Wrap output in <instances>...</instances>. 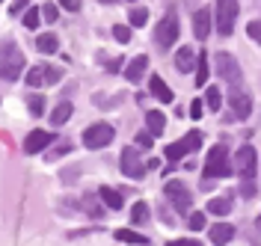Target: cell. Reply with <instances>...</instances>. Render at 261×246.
Here are the masks:
<instances>
[{
    "label": "cell",
    "mask_w": 261,
    "mask_h": 246,
    "mask_svg": "<svg viewBox=\"0 0 261 246\" xmlns=\"http://www.w3.org/2000/svg\"><path fill=\"white\" fill-rule=\"evenodd\" d=\"M0 3H3V0H0Z\"/></svg>",
    "instance_id": "cell-46"
},
{
    "label": "cell",
    "mask_w": 261,
    "mask_h": 246,
    "mask_svg": "<svg viewBox=\"0 0 261 246\" xmlns=\"http://www.w3.org/2000/svg\"><path fill=\"white\" fill-rule=\"evenodd\" d=\"M234 172L241 175V196L244 199H255L258 193V187H255V169H258V154H255V148L252 146H241L238 148V154H234Z\"/></svg>",
    "instance_id": "cell-1"
},
{
    "label": "cell",
    "mask_w": 261,
    "mask_h": 246,
    "mask_svg": "<svg viewBox=\"0 0 261 246\" xmlns=\"http://www.w3.org/2000/svg\"><path fill=\"white\" fill-rule=\"evenodd\" d=\"M205 83H208V57L202 50V53H196V86L202 89Z\"/></svg>",
    "instance_id": "cell-25"
},
{
    "label": "cell",
    "mask_w": 261,
    "mask_h": 246,
    "mask_svg": "<svg viewBox=\"0 0 261 246\" xmlns=\"http://www.w3.org/2000/svg\"><path fill=\"white\" fill-rule=\"evenodd\" d=\"M113 136H116L113 125H107V122H92V125L83 131V146L95 151V148L110 146V143H113Z\"/></svg>",
    "instance_id": "cell-6"
},
{
    "label": "cell",
    "mask_w": 261,
    "mask_h": 246,
    "mask_svg": "<svg viewBox=\"0 0 261 246\" xmlns=\"http://www.w3.org/2000/svg\"><path fill=\"white\" fill-rule=\"evenodd\" d=\"M27 6H30V0H12V6H9V15H12V18L24 15V12H27Z\"/></svg>",
    "instance_id": "cell-37"
},
{
    "label": "cell",
    "mask_w": 261,
    "mask_h": 246,
    "mask_svg": "<svg viewBox=\"0 0 261 246\" xmlns=\"http://www.w3.org/2000/svg\"><path fill=\"white\" fill-rule=\"evenodd\" d=\"M196 148H202V131H190V133H184L181 140L169 143V146H166V160L178 163V160H184V157H187L190 151H196Z\"/></svg>",
    "instance_id": "cell-5"
},
{
    "label": "cell",
    "mask_w": 261,
    "mask_h": 246,
    "mask_svg": "<svg viewBox=\"0 0 261 246\" xmlns=\"http://www.w3.org/2000/svg\"><path fill=\"white\" fill-rule=\"evenodd\" d=\"M228 104H231V116L234 119H249V113H252V98H249V92L241 89V86H231Z\"/></svg>",
    "instance_id": "cell-11"
},
{
    "label": "cell",
    "mask_w": 261,
    "mask_h": 246,
    "mask_svg": "<svg viewBox=\"0 0 261 246\" xmlns=\"http://www.w3.org/2000/svg\"><path fill=\"white\" fill-rule=\"evenodd\" d=\"M137 148H154V133H148V131H140L137 133Z\"/></svg>",
    "instance_id": "cell-33"
},
{
    "label": "cell",
    "mask_w": 261,
    "mask_h": 246,
    "mask_svg": "<svg viewBox=\"0 0 261 246\" xmlns=\"http://www.w3.org/2000/svg\"><path fill=\"white\" fill-rule=\"evenodd\" d=\"M130 223H134V226L148 223V205H146V202H137V205L130 208Z\"/></svg>",
    "instance_id": "cell-27"
},
{
    "label": "cell",
    "mask_w": 261,
    "mask_h": 246,
    "mask_svg": "<svg viewBox=\"0 0 261 246\" xmlns=\"http://www.w3.org/2000/svg\"><path fill=\"white\" fill-rule=\"evenodd\" d=\"M148 89H151V95L161 101V104H172V98H175V95H172V89L166 86V80H163L161 74H151V80H148Z\"/></svg>",
    "instance_id": "cell-16"
},
{
    "label": "cell",
    "mask_w": 261,
    "mask_h": 246,
    "mask_svg": "<svg viewBox=\"0 0 261 246\" xmlns=\"http://www.w3.org/2000/svg\"><path fill=\"white\" fill-rule=\"evenodd\" d=\"M71 113H74V107H71V101H60L54 110H50V125L54 128H63L65 122L71 119Z\"/></svg>",
    "instance_id": "cell-19"
},
{
    "label": "cell",
    "mask_w": 261,
    "mask_h": 246,
    "mask_svg": "<svg viewBox=\"0 0 261 246\" xmlns=\"http://www.w3.org/2000/svg\"><path fill=\"white\" fill-rule=\"evenodd\" d=\"M36 50H42V53H54V50H60V39H57V33H39L36 36Z\"/></svg>",
    "instance_id": "cell-23"
},
{
    "label": "cell",
    "mask_w": 261,
    "mask_h": 246,
    "mask_svg": "<svg viewBox=\"0 0 261 246\" xmlns=\"http://www.w3.org/2000/svg\"><path fill=\"white\" fill-rule=\"evenodd\" d=\"M169 246H199V240H169Z\"/></svg>",
    "instance_id": "cell-43"
},
{
    "label": "cell",
    "mask_w": 261,
    "mask_h": 246,
    "mask_svg": "<svg viewBox=\"0 0 261 246\" xmlns=\"http://www.w3.org/2000/svg\"><path fill=\"white\" fill-rule=\"evenodd\" d=\"M107 68H110V71H116V68H122V60H110V63H107Z\"/></svg>",
    "instance_id": "cell-44"
},
{
    "label": "cell",
    "mask_w": 261,
    "mask_h": 246,
    "mask_svg": "<svg viewBox=\"0 0 261 246\" xmlns=\"http://www.w3.org/2000/svg\"><path fill=\"white\" fill-rule=\"evenodd\" d=\"M258 229H261V213H258Z\"/></svg>",
    "instance_id": "cell-45"
},
{
    "label": "cell",
    "mask_w": 261,
    "mask_h": 246,
    "mask_svg": "<svg viewBox=\"0 0 261 246\" xmlns=\"http://www.w3.org/2000/svg\"><path fill=\"white\" fill-rule=\"evenodd\" d=\"M128 21H130V27H143V24L148 21V9L146 6H134V9L128 12Z\"/></svg>",
    "instance_id": "cell-30"
},
{
    "label": "cell",
    "mask_w": 261,
    "mask_h": 246,
    "mask_svg": "<svg viewBox=\"0 0 261 246\" xmlns=\"http://www.w3.org/2000/svg\"><path fill=\"white\" fill-rule=\"evenodd\" d=\"M193 36L202 39V42L211 36V9H208V6H202V9L193 12Z\"/></svg>",
    "instance_id": "cell-13"
},
{
    "label": "cell",
    "mask_w": 261,
    "mask_h": 246,
    "mask_svg": "<svg viewBox=\"0 0 261 246\" xmlns=\"http://www.w3.org/2000/svg\"><path fill=\"white\" fill-rule=\"evenodd\" d=\"M24 68H27V60H24V50L18 48L15 39H6L0 45V77L9 83H15L24 77Z\"/></svg>",
    "instance_id": "cell-2"
},
{
    "label": "cell",
    "mask_w": 261,
    "mask_h": 246,
    "mask_svg": "<svg viewBox=\"0 0 261 246\" xmlns=\"http://www.w3.org/2000/svg\"><path fill=\"white\" fill-rule=\"evenodd\" d=\"M42 18H45L48 24H54V21H57V6H54V3H48V6H42Z\"/></svg>",
    "instance_id": "cell-40"
},
{
    "label": "cell",
    "mask_w": 261,
    "mask_h": 246,
    "mask_svg": "<svg viewBox=\"0 0 261 246\" xmlns=\"http://www.w3.org/2000/svg\"><path fill=\"white\" fill-rule=\"evenodd\" d=\"M231 237H234V226H231V223H217V226L208 229V240H211L214 246L231 243Z\"/></svg>",
    "instance_id": "cell-14"
},
{
    "label": "cell",
    "mask_w": 261,
    "mask_h": 246,
    "mask_svg": "<svg viewBox=\"0 0 261 246\" xmlns=\"http://www.w3.org/2000/svg\"><path fill=\"white\" fill-rule=\"evenodd\" d=\"M214 63H217V74H220L228 86H241V77H244V74H241V66H238V60H234L231 53L220 50V53L214 57Z\"/></svg>",
    "instance_id": "cell-9"
},
{
    "label": "cell",
    "mask_w": 261,
    "mask_h": 246,
    "mask_svg": "<svg viewBox=\"0 0 261 246\" xmlns=\"http://www.w3.org/2000/svg\"><path fill=\"white\" fill-rule=\"evenodd\" d=\"M60 6L68 9V12H77V9H81V0H60Z\"/></svg>",
    "instance_id": "cell-41"
},
{
    "label": "cell",
    "mask_w": 261,
    "mask_h": 246,
    "mask_svg": "<svg viewBox=\"0 0 261 246\" xmlns=\"http://www.w3.org/2000/svg\"><path fill=\"white\" fill-rule=\"evenodd\" d=\"M163 193H166L169 205H172L178 213L190 211V205H193V193H190V187H187L184 181H169V184L163 187Z\"/></svg>",
    "instance_id": "cell-8"
},
{
    "label": "cell",
    "mask_w": 261,
    "mask_h": 246,
    "mask_svg": "<svg viewBox=\"0 0 261 246\" xmlns=\"http://www.w3.org/2000/svg\"><path fill=\"white\" fill-rule=\"evenodd\" d=\"M190 119H202V101H199V98L190 104Z\"/></svg>",
    "instance_id": "cell-42"
},
{
    "label": "cell",
    "mask_w": 261,
    "mask_h": 246,
    "mask_svg": "<svg viewBox=\"0 0 261 246\" xmlns=\"http://www.w3.org/2000/svg\"><path fill=\"white\" fill-rule=\"evenodd\" d=\"M54 140H57V136L50 131H30L27 140H24V154H39V151H45Z\"/></svg>",
    "instance_id": "cell-12"
},
{
    "label": "cell",
    "mask_w": 261,
    "mask_h": 246,
    "mask_svg": "<svg viewBox=\"0 0 261 246\" xmlns=\"http://www.w3.org/2000/svg\"><path fill=\"white\" fill-rule=\"evenodd\" d=\"M238 0H217V33L231 36L234 33V21H238Z\"/></svg>",
    "instance_id": "cell-7"
},
{
    "label": "cell",
    "mask_w": 261,
    "mask_h": 246,
    "mask_svg": "<svg viewBox=\"0 0 261 246\" xmlns=\"http://www.w3.org/2000/svg\"><path fill=\"white\" fill-rule=\"evenodd\" d=\"M98 199L104 202V208H110V211H122V205H125V199H122V193L116 190V187H98Z\"/></svg>",
    "instance_id": "cell-17"
},
{
    "label": "cell",
    "mask_w": 261,
    "mask_h": 246,
    "mask_svg": "<svg viewBox=\"0 0 261 246\" xmlns=\"http://www.w3.org/2000/svg\"><path fill=\"white\" fill-rule=\"evenodd\" d=\"M175 68H178V74L193 71L196 68V50L193 48H178V53H175Z\"/></svg>",
    "instance_id": "cell-20"
},
{
    "label": "cell",
    "mask_w": 261,
    "mask_h": 246,
    "mask_svg": "<svg viewBox=\"0 0 261 246\" xmlns=\"http://www.w3.org/2000/svg\"><path fill=\"white\" fill-rule=\"evenodd\" d=\"M71 151H74V143H63V146H57V148L48 151V160H57V157H63V154H71Z\"/></svg>",
    "instance_id": "cell-32"
},
{
    "label": "cell",
    "mask_w": 261,
    "mask_h": 246,
    "mask_svg": "<svg viewBox=\"0 0 261 246\" xmlns=\"http://www.w3.org/2000/svg\"><path fill=\"white\" fill-rule=\"evenodd\" d=\"M81 208H83L86 213H89L92 220H101V216H104V202L98 199V193H83Z\"/></svg>",
    "instance_id": "cell-18"
},
{
    "label": "cell",
    "mask_w": 261,
    "mask_h": 246,
    "mask_svg": "<svg viewBox=\"0 0 261 246\" xmlns=\"http://www.w3.org/2000/svg\"><path fill=\"white\" fill-rule=\"evenodd\" d=\"M119 163H122V175L130 181H140L143 175L148 172V166L140 160V154H137V148H122V157H119Z\"/></svg>",
    "instance_id": "cell-10"
},
{
    "label": "cell",
    "mask_w": 261,
    "mask_h": 246,
    "mask_svg": "<svg viewBox=\"0 0 261 246\" xmlns=\"http://www.w3.org/2000/svg\"><path fill=\"white\" fill-rule=\"evenodd\" d=\"M24 80H27L30 89H39L45 83V66H33L30 71H24Z\"/></svg>",
    "instance_id": "cell-26"
},
{
    "label": "cell",
    "mask_w": 261,
    "mask_h": 246,
    "mask_svg": "<svg viewBox=\"0 0 261 246\" xmlns=\"http://www.w3.org/2000/svg\"><path fill=\"white\" fill-rule=\"evenodd\" d=\"M113 39H116V42H122V45H125V42H130V27H125V24H116V27H113Z\"/></svg>",
    "instance_id": "cell-35"
},
{
    "label": "cell",
    "mask_w": 261,
    "mask_h": 246,
    "mask_svg": "<svg viewBox=\"0 0 261 246\" xmlns=\"http://www.w3.org/2000/svg\"><path fill=\"white\" fill-rule=\"evenodd\" d=\"M21 18H24V27H27V30H36L39 21H42V12H39V9H27Z\"/></svg>",
    "instance_id": "cell-31"
},
{
    "label": "cell",
    "mask_w": 261,
    "mask_h": 246,
    "mask_svg": "<svg viewBox=\"0 0 261 246\" xmlns=\"http://www.w3.org/2000/svg\"><path fill=\"white\" fill-rule=\"evenodd\" d=\"M202 175H205V178H228V175H234V166H231V157H228L226 146H211L208 148Z\"/></svg>",
    "instance_id": "cell-3"
},
{
    "label": "cell",
    "mask_w": 261,
    "mask_h": 246,
    "mask_svg": "<svg viewBox=\"0 0 261 246\" xmlns=\"http://www.w3.org/2000/svg\"><path fill=\"white\" fill-rule=\"evenodd\" d=\"M27 110H30L36 119L45 113V95H39V92H33V95H27Z\"/></svg>",
    "instance_id": "cell-29"
},
{
    "label": "cell",
    "mask_w": 261,
    "mask_h": 246,
    "mask_svg": "<svg viewBox=\"0 0 261 246\" xmlns=\"http://www.w3.org/2000/svg\"><path fill=\"white\" fill-rule=\"evenodd\" d=\"M113 237L119 243H130V246H146L148 243V237H143V234H137V231H130V229H116Z\"/></svg>",
    "instance_id": "cell-22"
},
{
    "label": "cell",
    "mask_w": 261,
    "mask_h": 246,
    "mask_svg": "<svg viewBox=\"0 0 261 246\" xmlns=\"http://www.w3.org/2000/svg\"><path fill=\"white\" fill-rule=\"evenodd\" d=\"M246 36L255 39V42L261 45V21H249V24H246Z\"/></svg>",
    "instance_id": "cell-39"
},
{
    "label": "cell",
    "mask_w": 261,
    "mask_h": 246,
    "mask_svg": "<svg viewBox=\"0 0 261 246\" xmlns=\"http://www.w3.org/2000/svg\"><path fill=\"white\" fill-rule=\"evenodd\" d=\"M205 211L214 213V216H226V213H231V199L228 196H214Z\"/></svg>",
    "instance_id": "cell-24"
},
{
    "label": "cell",
    "mask_w": 261,
    "mask_h": 246,
    "mask_svg": "<svg viewBox=\"0 0 261 246\" xmlns=\"http://www.w3.org/2000/svg\"><path fill=\"white\" fill-rule=\"evenodd\" d=\"M175 42H178V12L169 9V12L154 24V45H158V48H172Z\"/></svg>",
    "instance_id": "cell-4"
},
{
    "label": "cell",
    "mask_w": 261,
    "mask_h": 246,
    "mask_svg": "<svg viewBox=\"0 0 261 246\" xmlns=\"http://www.w3.org/2000/svg\"><path fill=\"white\" fill-rule=\"evenodd\" d=\"M77 175H81V166H71V169H63V172H60L63 184H74V181H77Z\"/></svg>",
    "instance_id": "cell-38"
},
{
    "label": "cell",
    "mask_w": 261,
    "mask_h": 246,
    "mask_svg": "<svg viewBox=\"0 0 261 246\" xmlns=\"http://www.w3.org/2000/svg\"><path fill=\"white\" fill-rule=\"evenodd\" d=\"M146 131L154 133V136H161V133L166 131V116H163L161 110H148L146 113Z\"/></svg>",
    "instance_id": "cell-21"
},
{
    "label": "cell",
    "mask_w": 261,
    "mask_h": 246,
    "mask_svg": "<svg viewBox=\"0 0 261 246\" xmlns=\"http://www.w3.org/2000/svg\"><path fill=\"white\" fill-rule=\"evenodd\" d=\"M146 68H148V57H146V53H140V57H134L128 66H125L122 74H125L130 83H140L143 77H146Z\"/></svg>",
    "instance_id": "cell-15"
},
{
    "label": "cell",
    "mask_w": 261,
    "mask_h": 246,
    "mask_svg": "<svg viewBox=\"0 0 261 246\" xmlns=\"http://www.w3.org/2000/svg\"><path fill=\"white\" fill-rule=\"evenodd\" d=\"M187 226H190L193 231H202L205 226H208V220H205V213L199 211V213H190V220H187Z\"/></svg>",
    "instance_id": "cell-34"
},
{
    "label": "cell",
    "mask_w": 261,
    "mask_h": 246,
    "mask_svg": "<svg viewBox=\"0 0 261 246\" xmlns=\"http://www.w3.org/2000/svg\"><path fill=\"white\" fill-rule=\"evenodd\" d=\"M205 104H208V110H220L223 107V92L217 86H208L205 89Z\"/></svg>",
    "instance_id": "cell-28"
},
{
    "label": "cell",
    "mask_w": 261,
    "mask_h": 246,
    "mask_svg": "<svg viewBox=\"0 0 261 246\" xmlns=\"http://www.w3.org/2000/svg\"><path fill=\"white\" fill-rule=\"evenodd\" d=\"M60 80H63V68L45 66V83H60Z\"/></svg>",
    "instance_id": "cell-36"
}]
</instances>
